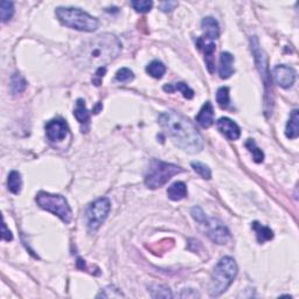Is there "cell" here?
I'll use <instances>...</instances> for the list:
<instances>
[{
  "instance_id": "cell-29",
  "label": "cell",
  "mask_w": 299,
  "mask_h": 299,
  "mask_svg": "<svg viewBox=\"0 0 299 299\" xmlns=\"http://www.w3.org/2000/svg\"><path fill=\"white\" fill-rule=\"evenodd\" d=\"M131 5L138 13H146L151 11V8H154V2H148V0H134L131 2Z\"/></svg>"
},
{
  "instance_id": "cell-21",
  "label": "cell",
  "mask_w": 299,
  "mask_h": 299,
  "mask_svg": "<svg viewBox=\"0 0 299 299\" xmlns=\"http://www.w3.org/2000/svg\"><path fill=\"white\" fill-rule=\"evenodd\" d=\"M8 186L10 192H12L13 194H19L22 192V176H20L19 172L16 171H12L8 176Z\"/></svg>"
},
{
  "instance_id": "cell-25",
  "label": "cell",
  "mask_w": 299,
  "mask_h": 299,
  "mask_svg": "<svg viewBox=\"0 0 299 299\" xmlns=\"http://www.w3.org/2000/svg\"><path fill=\"white\" fill-rule=\"evenodd\" d=\"M246 148L249 150L250 154H252L254 157V160H255V162H262L263 159H264V154L262 152V150L258 148L256 146V142L252 140V139H248L246 142Z\"/></svg>"
},
{
  "instance_id": "cell-26",
  "label": "cell",
  "mask_w": 299,
  "mask_h": 299,
  "mask_svg": "<svg viewBox=\"0 0 299 299\" xmlns=\"http://www.w3.org/2000/svg\"><path fill=\"white\" fill-rule=\"evenodd\" d=\"M12 90L14 94H20L26 89L27 82L20 74H14L12 76Z\"/></svg>"
},
{
  "instance_id": "cell-31",
  "label": "cell",
  "mask_w": 299,
  "mask_h": 299,
  "mask_svg": "<svg viewBox=\"0 0 299 299\" xmlns=\"http://www.w3.org/2000/svg\"><path fill=\"white\" fill-rule=\"evenodd\" d=\"M123 294L120 292L118 288H116L114 286H108L102 290V292L97 296V298H100V297H104V298H111V297H123Z\"/></svg>"
},
{
  "instance_id": "cell-11",
  "label": "cell",
  "mask_w": 299,
  "mask_h": 299,
  "mask_svg": "<svg viewBox=\"0 0 299 299\" xmlns=\"http://www.w3.org/2000/svg\"><path fill=\"white\" fill-rule=\"evenodd\" d=\"M196 47L199 48L200 50L204 52V61H206V66L210 70V74H213L215 69V58H214V53H215V42L214 40L208 39L206 36H201L196 40Z\"/></svg>"
},
{
  "instance_id": "cell-23",
  "label": "cell",
  "mask_w": 299,
  "mask_h": 299,
  "mask_svg": "<svg viewBox=\"0 0 299 299\" xmlns=\"http://www.w3.org/2000/svg\"><path fill=\"white\" fill-rule=\"evenodd\" d=\"M150 294L152 298H172L173 294L170 288L165 286V285H151L150 286Z\"/></svg>"
},
{
  "instance_id": "cell-33",
  "label": "cell",
  "mask_w": 299,
  "mask_h": 299,
  "mask_svg": "<svg viewBox=\"0 0 299 299\" xmlns=\"http://www.w3.org/2000/svg\"><path fill=\"white\" fill-rule=\"evenodd\" d=\"M176 5H178V2H164L160 4V8L162 12H170V11H172V10L174 8Z\"/></svg>"
},
{
  "instance_id": "cell-12",
  "label": "cell",
  "mask_w": 299,
  "mask_h": 299,
  "mask_svg": "<svg viewBox=\"0 0 299 299\" xmlns=\"http://www.w3.org/2000/svg\"><path fill=\"white\" fill-rule=\"evenodd\" d=\"M218 130L220 131V134L224 136L226 138L229 140H236L241 136V128H238V125L235 123L234 120H232L230 118L222 117L218 120L216 123Z\"/></svg>"
},
{
  "instance_id": "cell-16",
  "label": "cell",
  "mask_w": 299,
  "mask_h": 299,
  "mask_svg": "<svg viewBox=\"0 0 299 299\" xmlns=\"http://www.w3.org/2000/svg\"><path fill=\"white\" fill-rule=\"evenodd\" d=\"M201 27H202V30L204 32V36L208 38V39L215 40L220 36V26H218V22L214 18H212V16L204 18L202 22H201Z\"/></svg>"
},
{
  "instance_id": "cell-20",
  "label": "cell",
  "mask_w": 299,
  "mask_h": 299,
  "mask_svg": "<svg viewBox=\"0 0 299 299\" xmlns=\"http://www.w3.org/2000/svg\"><path fill=\"white\" fill-rule=\"evenodd\" d=\"M164 90L166 92H176V90H179V92L182 94V96L187 100H192L194 97L193 90L184 82L174 83V84H166V86H164Z\"/></svg>"
},
{
  "instance_id": "cell-2",
  "label": "cell",
  "mask_w": 299,
  "mask_h": 299,
  "mask_svg": "<svg viewBox=\"0 0 299 299\" xmlns=\"http://www.w3.org/2000/svg\"><path fill=\"white\" fill-rule=\"evenodd\" d=\"M122 47L120 40L114 34H100L83 44L78 58L80 64L86 68H102L120 54Z\"/></svg>"
},
{
  "instance_id": "cell-7",
  "label": "cell",
  "mask_w": 299,
  "mask_h": 299,
  "mask_svg": "<svg viewBox=\"0 0 299 299\" xmlns=\"http://www.w3.org/2000/svg\"><path fill=\"white\" fill-rule=\"evenodd\" d=\"M36 202L42 210L50 212L58 218H60L64 224H70L72 218V212L69 207L67 200L58 194H50L47 192H40L36 196Z\"/></svg>"
},
{
  "instance_id": "cell-19",
  "label": "cell",
  "mask_w": 299,
  "mask_h": 299,
  "mask_svg": "<svg viewBox=\"0 0 299 299\" xmlns=\"http://www.w3.org/2000/svg\"><path fill=\"white\" fill-rule=\"evenodd\" d=\"M252 229L256 232L257 241L260 243H264L266 241H270V240L274 238V232L271 230L269 227H266V226H262L260 222H254L252 224Z\"/></svg>"
},
{
  "instance_id": "cell-32",
  "label": "cell",
  "mask_w": 299,
  "mask_h": 299,
  "mask_svg": "<svg viewBox=\"0 0 299 299\" xmlns=\"http://www.w3.org/2000/svg\"><path fill=\"white\" fill-rule=\"evenodd\" d=\"M106 67H102V68L97 69L96 74L94 75V78H92V83H94V84L97 86H100V83H102V78H103V76H104V74H106Z\"/></svg>"
},
{
  "instance_id": "cell-27",
  "label": "cell",
  "mask_w": 299,
  "mask_h": 299,
  "mask_svg": "<svg viewBox=\"0 0 299 299\" xmlns=\"http://www.w3.org/2000/svg\"><path fill=\"white\" fill-rule=\"evenodd\" d=\"M216 102L222 109H226L229 106V88L221 86L216 92Z\"/></svg>"
},
{
  "instance_id": "cell-3",
  "label": "cell",
  "mask_w": 299,
  "mask_h": 299,
  "mask_svg": "<svg viewBox=\"0 0 299 299\" xmlns=\"http://www.w3.org/2000/svg\"><path fill=\"white\" fill-rule=\"evenodd\" d=\"M238 268L234 258L229 256L221 258L210 277V294L212 297H218L227 291L238 276Z\"/></svg>"
},
{
  "instance_id": "cell-14",
  "label": "cell",
  "mask_w": 299,
  "mask_h": 299,
  "mask_svg": "<svg viewBox=\"0 0 299 299\" xmlns=\"http://www.w3.org/2000/svg\"><path fill=\"white\" fill-rule=\"evenodd\" d=\"M196 122L204 128H210L214 124V108L210 102H206L201 108L196 116Z\"/></svg>"
},
{
  "instance_id": "cell-13",
  "label": "cell",
  "mask_w": 299,
  "mask_h": 299,
  "mask_svg": "<svg viewBox=\"0 0 299 299\" xmlns=\"http://www.w3.org/2000/svg\"><path fill=\"white\" fill-rule=\"evenodd\" d=\"M234 56L228 52H224L220 55V66H218V75L222 80L230 78L234 72Z\"/></svg>"
},
{
  "instance_id": "cell-10",
  "label": "cell",
  "mask_w": 299,
  "mask_h": 299,
  "mask_svg": "<svg viewBox=\"0 0 299 299\" xmlns=\"http://www.w3.org/2000/svg\"><path fill=\"white\" fill-rule=\"evenodd\" d=\"M272 76L274 82L284 89L290 88V86H294L296 81V72L294 70V68L284 64L276 66L272 70Z\"/></svg>"
},
{
  "instance_id": "cell-34",
  "label": "cell",
  "mask_w": 299,
  "mask_h": 299,
  "mask_svg": "<svg viewBox=\"0 0 299 299\" xmlns=\"http://www.w3.org/2000/svg\"><path fill=\"white\" fill-rule=\"evenodd\" d=\"M2 240L5 241H12L13 240V235L12 232L8 229V226H6L5 222H2Z\"/></svg>"
},
{
  "instance_id": "cell-24",
  "label": "cell",
  "mask_w": 299,
  "mask_h": 299,
  "mask_svg": "<svg viewBox=\"0 0 299 299\" xmlns=\"http://www.w3.org/2000/svg\"><path fill=\"white\" fill-rule=\"evenodd\" d=\"M13 14H14V5L11 2H2V5H0V16H2V22H8L10 19L12 18Z\"/></svg>"
},
{
  "instance_id": "cell-17",
  "label": "cell",
  "mask_w": 299,
  "mask_h": 299,
  "mask_svg": "<svg viewBox=\"0 0 299 299\" xmlns=\"http://www.w3.org/2000/svg\"><path fill=\"white\" fill-rule=\"evenodd\" d=\"M285 134L288 138L296 139L299 134V111L296 109L292 111L290 120H288L286 128H285Z\"/></svg>"
},
{
  "instance_id": "cell-6",
  "label": "cell",
  "mask_w": 299,
  "mask_h": 299,
  "mask_svg": "<svg viewBox=\"0 0 299 299\" xmlns=\"http://www.w3.org/2000/svg\"><path fill=\"white\" fill-rule=\"evenodd\" d=\"M180 172H182V170L179 166L154 159L145 173V185L151 190H157Z\"/></svg>"
},
{
  "instance_id": "cell-30",
  "label": "cell",
  "mask_w": 299,
  "mask_h": 299,
  "mask_svg": "<svg viewBox=\"0 0 299 299\" xmlns=\"http://www.w3.org/2000/svg\"><path fill=\"white\" fill-rule=\"evenodd\" d=\"M134 72H132V70H130L128 68H122L116 72V80L120 82H123V83L130 82L134 80Z\"/></svg>"
},
{
  "instance_id": "cell-18",
  "label": "cell",
  "mask_w": 299,
  "mask_h": 299,
  "mask_svg": "<svg viewBox=\"0 0 299 299\" xmlns=\"http://www.w3.org/2000/svg\"><path fill=\"white\" fill-rule=\"evenodd\" d=\"M168 196L173 201H180L187 196V186L182 182L172 184L168 190Z\"/></svg>"
},
{
  "instance_id": "cell-28",
  "label": "cell",
  "mask_w": 299,
  "mask_h": 299,
  "mask_svg": "<svg viewBox=\"0 0 299 299\" xmlns=\"http://www.w3.org/2000/svg\"><path fill=\"white\" fill-rule=\"evenodd\" d=\"M192 168L194 171H196L198 174H200L201 176H202L204 179H207L210 180L212 178V171L210 168H208L207 165L202 164V162H192Z\"/></svg>"
},
{
  "instance_id": "cell-1",
  "label": "cell",
  "mask_w": 299,
  "mask_h": 299,
  "mask_svg": "<svg viewBox=\"0 0 299 299\" xmlns=\"http://www.w3.org/2000/svg\"><path fill=\"white\" fill-rule=\"evenodd\" d=\"M159 124L168 132L176 145L187 154H199L204 148V138L188 118L176 111H168L159 116Z\"/></svg>"
},
{
  "instance_id": "cell-22",
  "label": "cell",
  "mask_w": 299,
  "mask_h": 299,
  "mask_svg": "<svg viewBox=\"0 0 299 299\" xmlns=\"http://www.w3.org/2000/svg\"><path fill=\"white\" fill-rule=\"evenodd\" d=\"M146 72H148V74L151 75L152 78H162V75H164L166 72V67L162 62L154 60V61H152L151 64L148 66V67H146Z\"/></svg>"
},
{
  "instance_id": "cell-9",
  "label": "cell",
  "mask_w": 299,
  "mask_h": 299,
  "mask_svg": "<svg viewBox=\"0 0 299 299\" xmlns=\"http://www.w3.org/2000/svg\"><path fill=\"white\" fill-rule=\"evenodd\" d=\"M46 134L52 142H58L64 140V138L67 137L69 128L62 118H56L46 124Z\"/></svg>"
},
{
  "instance_id": "cell-5",
  "label": "cell",
  "mask_w": 299,
  "mask_h": 299,
  "mask_svg": "<svg viewBox=\"0 0 299 299\" xmlns=\"http://www.w3.org/2000/svg\"><path fill=\"white\" fill-rule=\"evenodd\" d=\"M190 215L199 224L204 234L213 242L218 244H226L230 240V232L228 230V228L216 218L206 216L200 207H193Z\"/></svg>"
},
{
  "instance_id": "cell-4",
  "label": "cell",
  "mask_w": 299,
  "mask_h": 299,
  "mask_svg": "<svg viewBox=\"0 0 299 299\" xmlns=\"http://www.w3.org/2000/svg\"><path fill=\"white\" fill-rule=\"evenodd\" d=\"M56 16L64 26L81 32H94L98 28V20L75 8H58Z\"/></svg>"
},
{
  "instance_id": "cell-15",
  "label": "cell",
  "mask_w": 299,
  "mask_h": 299,
  "mask_svg": "<svg viewBox=\"0 0 299 299\" xmlns=\"http://www.w3.org/2000/svg\"><path fill=\"white\" fill-rule=\"evenodd\" d=\"M74 116L76 120H78V123L81 124L82 131L84 132V130L86 131L88 130L89 122H90V114L86 106L84 100H82V98L78 100V102H76L75 111H74Z\"/></svg>"
},
{
  "instance_id": "cell-8",
  "label": "cell",
  "mask_w": 299,
  "mask_h": 299,
  "mask_svg": "<svg viewBox=\"0 0 299 299\" xmlns=\"http://www.w3.org/2000/svg\"><path fill=\"white\" fill-rule=\"evenodd\" d=\"M111 210L110 200L108 198H100L90 204L86 212V220L90 232H96L109 215Z\"/></svg>"
}]
</instances>
